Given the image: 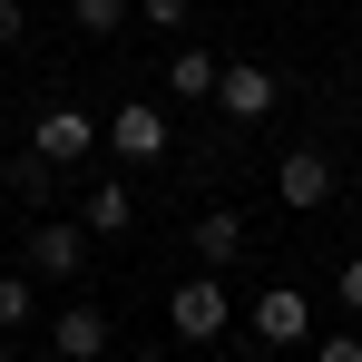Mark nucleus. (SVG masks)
<instances>
[{"mask_svg": "<svg viewBox=\"0 0 362 362\" xmlns=\"http://www.w3.org/2000/svg\"><path fill=\"white\" fill-rule=\"evenodd\" d=\"M167 333H177V343H216V333H226V284H216V274H186L177 294H167Z\"/></svg>", "mask_w": 362, "mask_h": 362, "instance_id": "f257e3e1", "label": "nucleus"}, {"mask_svg": "<svg viewBox=\"0 0 362 362\" xmlns=\"http://www.w3.org/2000/svg\"><path fill=\"white\" fill-rule=\"evenodd\" d=\"M88 147H98V118L88 108H40L30 118V157H49V167H78Z\"/></svg>", "mask_w": 362, "mask_h": 362, "instance_id": "f03ea898", "label": "nucleus"}, {"mask_svg": "<svg viewBox=\"0 0 362 362\" xmlns=\"http://www.w3.org/2000/svg\"><path fill=\"white\" fill-rule=\"evenodd\" d=\"M20 264H30V274H49V284H69V274H88V226H30V245H20Z\"/></svg>", "mask_w": 362, "mask_h": 362, "instance_id": "7ed1b4c3", "label": "nucleus"}, {"mask_svg": "<svg viewBox=\"0 0 362 362\" xmlns=\"http://www.w3.org/2000/svg\"><path fill=\"white\" fill-rule=\"evenodd\" d=\"M216 108H226L235 127L274 118V69H255V59H226V78H216Z\"/></svg>", "mask_w": 362, "mask_h": 362, "instance_id": "20e7f679", "label": "nucleus"}, {"mask_svg": "<svg viewBox=\"0 0 362 362\" xmlns=\"http://www.w3.org/2000/svg\"><path fill=\"white\" fill-rule=\"evenodd\" d=\"M108 147L127 167H157L167 157V108H108Z\"/></svg>", "mask_w": 362, "mask_h": 362, "instance_id": "39448f33", "label": "nucleus"}, {"mask_svg": "<svg viewBox=\"0 0 362 362\" xmlns=\"http://www.w3.org/2000/svg\"><path fill=\"white\" fill-rule=\"evenodd\" d=\"M274 196H284L294 216H313V206L333 196V157H323V147H294V157L274 167Z\"/></svg>", "mask_w": 362, "mask_h": 362, "instance_id": "423d86ee", "label": "nucleus"}, {"mask_svg": "<svg viewBox=\"0 0 362 362\" xmlns=\"http://www.w3.org/2000/svg\"><path fill=\"white\" fill-rule=\"evenodd\" d=\"M303 333H313V303L294 284H264L255 294V343H303Z\"/></svg>", "mask_w": 362, "mask_h": 362, "instance_id": "0eeeda50", "label": "nucleus"}, {"mask_svg": "<svg viewBox=\"0 0 362 362\" xmlns=\"http://www.w3.org/2000/svg\"><path fill=\"white\" fill-rule=\"evenodd\" d=\"M49 353L59 362H98L108 353V313H98V303H69L59 323H49Z\"/></svg>", "mask_w": 362, "mask_h": 362, "instance_id": "6e6552de", "label": "nucleus"}, {"mask_svg": "<svg viewBox=\"0 0 362 362\" xmlns=\"http://www.w3.org/2000/svg\"><path fill=\"white\" fill-rule=\"evenodd\" d=\"M216 78H226V59H216V49H196V40H177V59H167V88H177L186 108H196V98H216Z\"/></svg>", "mask_w": 362, "mask_h": 362, "instance_id": "1a4fd4ad", "label": "nucleus"}, {"mask_svg": "<svg viewBox=\"0 0 362 362\" xmlns=\"http://www.w3.org/2000/svg\"><path fill=\"white\" fill-rule=\"evenodd\" d=\"M235 255H245V216H235V206L196 216V264H235Z\"/></svg>", "mask_w": 362, "mask_h": 362, "instance_id": "9d476101", "label": "nucleus"}, {"mask_svg": "<svg viewBox=\"0 0 362 362\" xmlns=\"http://www.w3.org/2000/svg\"><path fill=\"white\" fill-rule=\"evenodd\" d=\"M78 226H88V235H127V226H137V196H127V186H88Z\"/></svg>", "mask_w": 362, "mask_h": 362, "instance_id": "9b49d317", "label": "nucleus"}, {"mask_svg": "<svg viewBox=\"0 0 362 362\" xmlns=\"http://www.w3.org/2000/svg\"><path fill=\"white\" fill-rule=\"evenodd\" d=\"M69 20H78L88 40H108V30H118V20H127V0H69Z\"/></svg>", "mask_w": 362, "mask_h": 362, "instance_id": "f8f14e48", "label": "nucleus"}, {"mask_svg": "<svg viewBox=\"0 0 362 362\" xmlns=\"http://www.w3.org/2000/svg\"><path fill=\"white\" fill-rule=\"evenodd\" d=\"M30 323V274H0V333Z\"/></svg>", "mask_w": 362, "mask_h": 362, "instance_id": "ddd939ff", "label": "nucleus"}, {"mask_svg": "<svg viewBox=\"0 0 362 362\" xmlns=\"http://www.w3.org/2000/svg\"><path fill=\"white\" fill-rule=\"evenodd\" d=\"M137 10H147L157 30H186V0H137Z\"/></svg>", "mask_w": 362, "mask_h": 362, "instance_id": "4468645a", "label": "nucleus"}, {"mask_svg": "<svg viewBox=\"0 0 362 362\" xmlns=\"http://www.w3.org/2000/svg\"><path fill=\"white\" fill-rule=\"evenodd\" d=\"M313 362H362V343H353V333H333V343H313Z\"/></svg>", "mask_w": 362, "mask_h": 362, "instance_id": "2eb2a0df", "label": "nucleus"}, {"mask_svg": "<svg viewBox=\"0 0 362 362\" xmlns=\"http://www.w3.org/2000/svg\"><path fill=\"white\" fill-rule=\"evenodd\" d=\"M343 313H362V255H343Z\"/></svg>", "mask_w": 362, "mask_h": 362, "instance_id": "dca6fc26", "label": "nucleus"}, {"mask_svg": "<svg viewBox=\"0 0 362 362\" xmlns=\"http://www.w3.org/2000/svg\"><path fill=\"white\" fill-rule=\"evenodd\" d=\"M20 30H30V10H20V0H0V49H10Z\"/></svg>", "mask_w": 362, "mask_h": 362, "instance_id": "f3484780", "label": "nucleus"}, {"mask_svg": "<svg viewBox=\"0 0 362 362\" xmlns=\"http://www.w3.org/2000/svg\"><path fill=\"white\" fill-rule=\"evenodd\" d=\"M255 362H274V343H264V353H255Z\"/></svg>", "mask_w": 362, "mask_h": 362, "instance_id": "a211bd4d", "label": "nucleus"}, {"mask_svg": "<svg viewBox=\"0 0 362 362\" xmlns=\"http://www.w3.org/2000/svg\"><path fill=\"white\" fill-rule=\"evenodd\" d=\"M353 10H362V0H353Z\"/></svg>", "mask_w": 362, "mask_h": 362, "instance_id": "6ab92c4d", "label": "nucleus"}]
</instances>
